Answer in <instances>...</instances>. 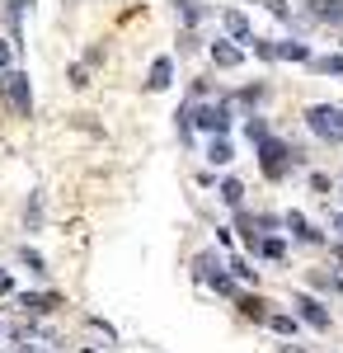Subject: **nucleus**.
I'll return each instance as SVG.
<instances>
[{
  "instance_id": "24",
  "label": "nucleus",
  "mask_w": 343,
  "mask_h": 353,
  "mask_svg": "<svg viewBox=\"0 0 343 353\" xmlns=\"http://www.w3.org/2000/svg\"><path fill=\"white\" fill-rule=\"evenodd\" d=\"M10 288H14V283H10V273L0 269V292H10Z\"/></svg>"
},
{
  "instance_id": "14",
  "label": "nucleus",
  "mask_w": 343,
  "mask_h": 353,
  "mask_svg": "<svg viewBox=\"0 0 343 353\" xmlns=\"http://www.w3.org/2000/svg\"><path fill=\"white\" fill-rule=\"evenodd\" d=\"M19 19H24V0H10V5H5V24H10V33H19Z\"/></svg>"
},
{
  "instance_id": "10",
  "label": "nucleus",
  "mask_w": 343,
  "mask_h": 353,
  "mask_svg": "<svg viewBox=\"0 0 343 353\" xmlns=\"http://www.w3.org/2000/svg\"><path fill=\"white\" fill-rule=\"evenodd\" d=\"M231 156H236V146H231V137H216L207 146V161L211 165H231Z\"/></svg>"
},
{
  "instance_id": "3",
  "label": "nucleus",
  "mask_w": 343,
  "mask_h": 353,
  "mask_svg": "<svg viewBox=\"0 0 343 353\" xmlns=\"http://www.w3.org/2000/svg\"><path fill=\"white\" fill-rule=\"evenodd\" d=\"M287 156L291 151L278 141V137H264V141H259V165H264L268 179H282V174H287Z\"/></svg>"
},
{
  "instance_id": "22",
  "label": "nucleus",
  "mask_w": 343,
  "mask_h": 353,
  "mask_svg": "<svg viewBox=\"0 0 343 353\" xmlns=\"http://www.w3.org/2000/svg\"><path fill=\"white\" fill-rule=\"evenodd\" d=\"M179 19H184V24H198V19H202V10H198V5H179Z\"/></svg>"
},
{
  "instance_id": "19",
  "label": "nucleus",
  "mask_w": 343,
  "mask_h": 353,
  "mask_svg": "<svg viewBox=\"0 0 343 353\" xmlns=\"http://www.w3.org/2000/svg\"><path fill=\"white\" fill-rule=\"evenodd\" d=\"M268 325L278 330V334H296V321L291 316H268Z\"/></svg>"
},
{
  "instance_id": "9",
  "label": "nucleus",
  "mask_w": 343,
  "mask_h": 353,
  "mask_svg": "<svg viewBox=\"0 0 343 353\" xmlns=\"http://www.w3.org/2000/svg\"><path fill=\"white\" fill-rule=\"evenodd\" d=\"M19 306H24V311H33V316H43V311H52V306H61V301H56L52 292H43V297H38V292H24V297H19Z\"/></svg>"
},
{
  "instance_id": "13",
  "label": "nucleus",
  "mask_w": 343,
  "mask_h": 353,
  "mask_svg": "<svg viewBox=\"0 0 343 353\" xmlns=\"http://www.w3.org/2000/svg\"><path fill=\"white\" fill-rule=\"evenodd\" d=\"M311 14L315 19H329V24H343V5H324L320 0V5H311Z\"/></svg>"
},
{
  "instance_id": "23",
  "label": "nucleus",
  "mask_w": 343,
  "mask_h": 353,
  "mask_svg": "<svg viewBox=\"0 0 343 353\" xmlns=\"http://www.w3.org/2000/svg\"><path fill=\"white\" fill-rule=\"evenodd\" d=\"M10 71V43H0V76Z\"/></svg>"
},
{
  "instance_id": "25",
  "label": "nucleus",
  "mask_w": 343,
  "mask_h": 353,
  "mask_svg": "<svg viewBox=\"0 0 343 353\" xmlns=\"http://www.w3.org/2000/svg\"><path fill=\"white\" fill-rule=\"evenodd\" d=\"M334 288H343V269H339V273H334Z\"/></svg>"
},
{
  "instance_id": "1",
  "label": "nucleus",
  "mask_w": 343,
  "mask_h": 353,
  "mask_svg": "<svg viewBox=\"0 0 343 353\" xmlns=\"http://www.w3.org/2000/svg\"><path fill=\"white\" fill-rule=\"evenodd\" d=\"M306 123H311V132L324 137V141H343V109L339 104H315V109H306Z\"/></svg>"
},
{
  "instance_id": "6",
  "label": "nucleus",
  "mask_w": 343,
  "mask_h": 353,
  "mask_svg": "<svg viewBox=\"0 0 343 353\" xmlns=\"http://www.w3.org/2000/svg\"><path fill=\"white\" fill-rule=\"evenodd\" d=\"M282 221H287V231H296V236H301L306 245H320V241H324V236H320V231H315V226H311L306 217H301V212H287Z\"/></svg>"
},
{
  "instance_id": "5",
  "label": "nucleus",
  "mask_w": 343,
  "mask_h": 353,
  "mask_svg": "<svg viewBox=\"0 0 343 353\" xmlns=\"http://www.w3.org/2000/svg\"><path fill=\"white\" fill-rule=\"evenodd\" d=\"M296 316H301L306 325H315V330H329V311H324L315 297H296Z\"/></svg>"
},
{
  "instance_id": "17",
  "label": "nucleus",
  "mask_w": 343,
  "mask_h": 353,
  "mask_svg": "<svg viewBox=\"0 0 343 353\" xmlns=\"http://www.w3.org/2000/svg\"><path fill=\"white\" fill-rule=\"evenodd\" d=\"M240 193H245V184H240V179H226V184H221V198H226L231 208L240 203Z\"/></svg>"
},
{
  "instance_id": "20",
  "label": "nucleus",
  "mask_w": 343,
  "mask_h": 353,
  "mask_svg": "<svg viewBox=\"0 0 343 353\" xmlns=\"http://www.w3.org/2000/svg\"><path fill=\"white\" fill-rule=\"evenodd\" d=\"M315 66H320V71H329V76H343V57H320Z\"/></svg>"
},
{
  "instance_id": "4",
  "label": "nucleus",
  "mask_w": 343,
  "mask_h": 353,
  "mask_svg": "<svg viewBox=\"0 0 343 353\" xmlns=\"http://www.w3.org/2000/svg\"><path fill=\"white\" fill-rule=\"evenodd\" d=\"M231 118H236V113H231V104H207V109H198V128H207V132H226V128H231Z\"/></svg>"
},
{
  "instance_id": "7",
  "label": "nucleus",
  "mask_w": 343,
  "mask_h": 353,
  "mask_svg": "<svg viewBox=\"0 0 343 353\" xmlns=\"http://www.w3.org/2000/svg\"><path fill=\"white\" fill-rule=\"evenodd\" d=\"M226 33L240 38V43H254V33H249V19L240 14V10H226Z\"/></svg>"
},
{
  "instance_id": "16",
  "label": "nucleus",
  "mask_w": 343,
  "mask_h": 353,
  "mask_svg": "<svg viewBox=\"0 0 343 353\" xmlns=\"http://www.w3.org/2000/svg\"><path fill=\"white\" fill-rule=\"evenodd\" d=\"M24 221H28V226H38V221H43V198H38V193L28 198V208H24Z\"/></svg>"
},
{
  "instance_id": "15",
  "label": "nucleus",
  "mask_w": 343,
  "mask_h": 353,
  "mask_svg": "<svg viewBox=\"0 0 343 353\" xmlns=\"http://www.w3.org/2000/svg\"><path fill=\"white\" fill-rule=\"evenodd\" d=\"M254 250H259V254H268V259H282V241H273V236H259V241H254Z\"/></svg>"
},
{
  "instance_id": "2",
  "label": "nucleus",
  "mask_w": 343,
  "mask_h": 353,
  "mask_svg": "<svg viewBox=\"0 0 343 353\" xmlns=\"http://www.w3.org/2000/svg\"><path fill=\"white\" fill-rule=\"evenodd\" d=\"M0 94H5V99H10V109L14 113H33V90H28V76L24 71H5V76H0Z\"/></svg>"
},
{
  "instance_id": "21",
  "label": "nucleus",
  "mask_w": 343,
  "mask_h": 353,
  "mask_svg": "<svg viewBox=\"0 0 343 353\" xmlns=\"http://www.w3.org/2000/svg\"><path fill=\"white\" fill-rule=\"evenodd\" d=\"M231 269H236V278H245V283H254V278H259V273L249 269V264H245V259H231Z\"/></svg>"
},
{
  "instance_id": "12",
  "label": "nucleus",
  "mask_w": 343,
  "mask_h": 353,
  "mask_svg": "<svg viewBox=\"0 0 343 353\" xmlns=\"http://www.w3.org/2000/svg\"><path fill=\"white\" fill-rule=\"evenodd\" d=\"M211 57H216V61H221V66H240V48H231V43H216V48H211Z\"/></svg>"
},
{
  "instance_id": "18",
  "label": "nucleus",
  "mask_w": 343,
  "mask_h": 353,
  "mask_svg": "<svg viewBox=\"0 0 343 353\" xmlns=\"http://www.w3.org/2000/svg\"><path fill=\"white\" fill-rule=\"evenodd\" d=\"M19 259H24V264H28L33 273H43V269H48V264H43V254H38V250H28V245L19 250Z\"/></svg>"
},
{
  "instance_id": "8",
  "label": "nucleus",
  "mask_w": 343,
  "mask_h": 353,
  "mask_svg": "<svg viewBox=\"0 0 343 353\" xmlns=\"http://www.w3.org/2000/svg\"><path fill=\"white\" fill-rule=\"evenodd\" d=\"M169 76H174V61H169V57H156V61H151V90H165V85H169Z\"/></svg>"
},
{
  "instance_id": "11",
  "label": "nucleus",
  "mask_w": 343,
  "mask_h": 353,
  "mask_svg": "<svg viewBox=\"0 0 343 353\" xmlns=\"http://www.w3.org/2000/svg\"><path fill=\"white\" fill-rule=\"evenodd\" d=\"M278 57L282 61H311V48L306 43H278Z\"/></svg>"
}]
</instances>
